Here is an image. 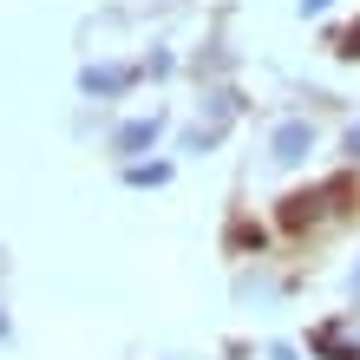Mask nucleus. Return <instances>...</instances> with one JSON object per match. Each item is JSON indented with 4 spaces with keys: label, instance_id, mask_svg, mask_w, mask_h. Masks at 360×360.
<instances>
[{
    "label": "nucleus",
    "instance_id": "0eeeda50",
    "mask_svg": "<svg viewBox=\"0 0 360 360\" xmlns=\"http://www.w3.org/2000/svg\"><path fill=\"white\" fill-rule=\"evenodd\" d=\"M354 288H360V275H354Z\"/></svg>",
    "mask_w": 360,
    "mask_h": 360
},
{
    "label": "nucleus",
    "instance_id": "f03ea898",
    "mask_svg": "<svg viewBox=\"0 0 360 360\" xmlns=\"http://www.w3.org/2000/svg\"><path fill=\"white\" fill-rule=\"evenodd\" d=\"M151 138H158V118H131V124H118V151H144Z\"/></svg>",
    "mask_w": 360,
    "mask_h": 360
},
{
    "label": "nucleus",
    "instance_id": "20e7f679",
    "mask_svg": "<svg viewBox=\"0 0 360 360\" xmlns=\"http://www.w3.org/2000/svg\"><path fill=\"white\" fill-rule=\"evenodd\" d=\"M171 171H164V164H131V184H164Z\"/></svg>",
    "mask_w": 360,
    "mask_h": 360
},
{
    "label": "nucleus",
    "instance_id": "f257e3e1",
    "mask_svg": "<svg viewBox=\"0 0 360 360\" xmlns=\"http://www.w3.org/2000/svg\"><path fill=\"white\" fill-rule=\"evenodd\" d=\"M308 144H314V131H308L302 118H295V124H282V131H275V158H282V164H295V158L308 151Z\"/></svg>",
    "mask_w": 360,
    "mask_h": 360
},
{
    "label": "nucleus",
    "instance_id": "7ed1b4c3",
    "mask_svg": "<svg viewBox=\"0 0 360 360\" xmlns=\"http://www.w3.org/2000/svg\"><path fill=\"white\" fill-rule=\"evenodd\" d=\"M124 79H131L124 66H92V72H86V92H118Z\"/></svg>",
    "mask_w": 360,
    "mask_h": 360
},
{
    "label": "nucleus",
    "instance_id": "423d86ee",
    "mask_svg": "<svg viewBox=\"0 0 360 360\" xmlns=\"http://www.w3.org/2000/svg\"><path fill=\"white\" fill-rule=\"evenodd\" d=\"M347 53H360V27H354V33H347Z\"/></svg>",
    "mask_w": 360,
    "mask_h": 360
},
{
    "label": "nucleus",
    "instance_id": "39448f33",
    "mask_svg": "<svg viewBox=\"0 0 360 360\" xmlns=\"http://www.w3.org/2000/svg\"><path fill=\"white\" fill-rule=\"evenodd\" d=\"M347 151H354V158H360V124H354V138H347Z\"/></svg>",
    "mask_w": 360,
    "mask_h": 360
}]
</instances>
